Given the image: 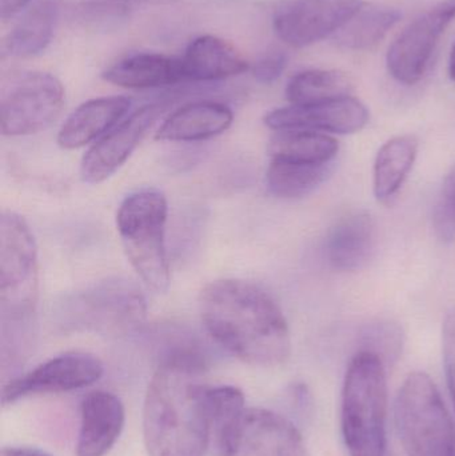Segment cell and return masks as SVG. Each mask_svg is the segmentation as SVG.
<instances>
[{
    "label": "cell",
    "mask_w": 455,
    "mask_h": 456,
    "mask_svg": "<svg viewBox=\"0 0 455 456\" xmlns=\"http://www.w3.org/2000/svg\"><path fill=\"white\" fill-rule=\"evenodd\" d=\"M184 82H214L238 77L250 69L242 53L226 40L203 35L190 42L181 56Z\"/></svg>",
    "instance_id": "obj_18"
},
{
    "label": "cell",
    "mask_w": 455,
    "mask_h": 456,
    "mask_svg": "<svg viewBox=\"0 0 455 456\" xmlns=\"http://www.w3.org/2000/svg\"><path fill=\"white\" fill-rule=\"evenodd\" d=\"M64 107L61 80L48 72L13 75L0 99V125L4 136H26L50 127Z\"/></svg>",
    "instance_id": "obj_8"
},
{
    "label": "cell",
    "mask_w": 455,
    "mask_h": 456,
    "mask_svg": "<svg viewBox=\"0 0 455 456\" xmlns=\"http://www.w3.org/2000/svg\"><path fill=\"white\" fill-rule=\"evenodd\" d=\"M358 343V350L374 354L381 358L387 367L400 359L405 345V332L395 322L378 319L361 329Z\"/></svg>",
    "instance_id": "obj_27"
},
{
    "label": "cell",
    "mask_w": 455,
    "mask_h": 456,
    "mask_svg": "<svg viewBox=\"0 0 455 456\" xmlns=\"http://www.w3.org/2000/svg\"><path fill=\"white\" fill-rule=\"evenodd\" d=\"M455 19V0H443L411 21L395 37L386 55L389 74L413 86L427 74L441 37Z\"/></svg>",
    "instance_id": "obj_10"
},
{
    "label": "cell",
    "mask_w": 455,
    "mask_h": 456,
    "mask_svg": "<svg viewBox=\"0 0 455 456\" xmlns=\"http://www.w3.org/2000/svg\"><path fill=\"white\" fill-rule=\"evenodd\" d=\"M288 67V55L282 51H270L253 67V75L258 82L270 85L280 79Z\"/></svg>",
    "instance_id": "obj_31"
},
{
    "label": "cell",
    "mask_w": 455,
    "mask_h": 456,
    "mask_svg": "<svg viewBox=\"0 0 455 456\" xmlns=\"http://www.w3.org/2000/svg\"><path fill=\"white\" fill-rule=\"evenodd\" d=\"M449 75H451V80L455 82V43L453 48H451V59H449Z\"/></svg>",
    "instance_id": "obj_34"
},
{
    "label": "cell",
    "mask_w": 455,
    "mask_h": 456,
    "mask_svg": "<svg viewBox=\"0 0 455 456\" xmlns=\"http://www.w3.org/2000/svg\"><path fill=\"white\" fill-rule=\"evenodd\" d=\"M334 163L305 165L272 159L266 173V184L274 197L298 200L318 189L333 173Z\"/></svg>",
    "instance_id": "obj_25"
},
{
    "label": "cell",
    "mask_w": 455,
    "mask_h": 456,
    "mask_svg": "<svg viewBox=\"0 0 455 456\" xmlns=\"http://www.w3.org/2000/svg\"><path fill=\"white\" fill-rule=\"evenodd\" d=\"M205 401L211 428L216 436L246 409L245 395L234 386H206Z\"/></svg>",
    "instance_id": "obj_28"
},
{
    "label": "cell",
    "mask_w": 455,
    "mask_h": 456,
    "mask_svg": "<svg viewBox=\"0 0 455 456\" xmlns=\"http://www.w3.org/2000/svg\"><path fill=\"white\" fill-rule=\"evenodd\" d=\"M370 119L368 107L354 96L314 104H290L272 110L264 125L277 131H314L328 135L360 133Z\"/></svg>",
    "instance_id": "obj_14"
},
{
    "label": "cell",
    "mask_w": 455,
    "mask_h": 456,
    "mask_svg": "<svg viewBox=\"0 0 455 456\" xmlns=\"http://www.w3.org/2000/svg\"><path fill=\"white\" fill-rule=\"evenodd\" d=\"M130 107L131 99L126 96H103L85 102L59 130V146L77 150L102 138L120 123Z\"/></svg>",
    "instance_id": "obj_17"
},
{
    "label": "cell",
    "mask_w": 455,
    "mask_h": 456,
    "mask_svg": "<svg viewBox=\"0 0 455 456\" xmlns=\"http://www.w3.org/2000/svg\"><path fill=\"white\" fill-rule=\"evenodd\" d=\"M168 205L159 190L144 189L128 195L117 214L123 248L147 289L157 294L170 286V263L166 249Z\"/></svg>",
    "instance_id": "obj_5"
},
{
    "label": "cell",
    "mask_w": 455,
    "mask_h": 456,
    "mask_svg": "<svg viewBox=\"0 0 455 456\" xmlns=\"http://www.w3.org/2000/svg\"><path fill=\"white\" fill-rule=\"evenodd\" d=\"M103 364L93 354L66 353L55 356L2 388L3 406L42 394L69 393L88 387L101 379Z\"/></svg>",
    "instance_id": "obj_12"
},
{
    "label": "cell",
    "mask_w": 455,
    "mask_h": 456,
    "mask_svg": "<svg viewBox=\"0 0 455 456\" xmlns=\"http://www.w3.org/2000/svg\"><path fill=\"white\" fill-rule=\"evenodd\" d=\"M199 311L211 338L245 363L275 367L290 356L288 321L277 302L256 284L213 281L200 294Z\"/></svg>",
    "instance_id": "obj_2"
},
{
    "label": "cell",
    "mask_w": 455,
    "mask_h": 456,
    "mask_svg": "<svg viewBox=\"0 0 455 456\" xmlns=\"http://www.w3.org/2000/svg\"><path fill=\"white\" fill-rule=\"evenodd\" d=\"M146 314V297L139 287L111 278L67 295L56 305L55 318L72 329L123 332L138 327Z\"/></svg>",
    "instance_id": "obj_7"
},
{
    "label": "cell",
    "mask_w": 455,
    "mask_h": 456,
    "mask_svg": "<svg viewBox=\"0 0 455 456\" xmlns=\"http://www.w3.org/2000/svg\"><path fill=\"white\" fill-rule=\"evenodd\" d=\"M401 12L382 4H365L334 35L347 50H370L400 21Z\"/></svg>",
    "instance_id": "obj_24"
},
{
    "label": "cell",
    "mask_w": 455,
    "mask_h": 456,
    "mask_svg": "<svg viewBox=\"0 0 455 456\" xmlns=\"http://www.w3.org/2000/svg\"><path fill=\"white\" fill-rule=\"evenodd\" d=\"M0 456H53L50 452H43L35 447H4L0 452Z\"/></svg>",
    "instance_id": "obj_33"
},
{
    "label": "cell",
    "mask_w": 455,
    "mask_h": 456,
    "mask_svg": "<svg viewBox=\"0 0 455 456\" xmlns=\"http://www.w3.org/2000/svg\"><path fill=\"white\" fill-rule=\"evenodd\" d=\"M272 159L305 165L334 163L339 143L334 136L314 131H277L270 141Z\"/></svg>",
    "instance_id": "obj_23"
},
{
    "label": "cell",
    "mask_w": 455,
    "mask_h": 456,
    "mask_svg": "<svg viewBox=\"0 0 455 456\" xmlns=\"http://www.w3.org/2000/svg\"><path fill=\"white\" fill-rule=\"evenodd\" d=\"M395 428L408 456H455L453 419L432 378L413 372L398 391Z\"/></svg>",
    "instance_id": "obj_6"
},
{
    "label": "cell",
    "mask_w": 455,
    "mask_h": 456,
    "mask_svg": "<svg viewBox=\"0 0 455 456\" xmlns=\"http://www.w3.org/2000/svg\"><path fill=\"white\" fill-rule=\"evenodd\" d=\"M165 110L163 103L146 104L102 136L83 158L80 165L83 182L99 184L114 175L127 162Z\"/></svg>",
    "instance_id": "obj_13"
},
{
    "label": "cell",
    "mask_w": 455,
    "mask_h": 456,
    "mask_svg": "<svg viewBox=\"0 0 455 456\" xmlns=\"http://www.w3.org/2000/svg\"><path fill=\"white\" fill-rule=\"evenodd\" d=\"M376 224L370 214L355 211L339 219L329 232L325 252L329 265L342 273L368 265L376 248Z\"/></svg>",
    "instance_id": "obj_16"
},
{
    "label": "cell",
    "mask_w": 455,
    "mask_h": 456,
    "mask_svg": "<svg viewBox=\"0 0 455 456\" xmlns=\"http://www.w3.org/2000/svg\"><path fill=\"white\" fill-rule=\"evenodd\" d=\"M419 142L414 135H400L387 141L377 152L373 167V192L382 205L397 197L413 170Z\"/></svg>",
    "instance_id": "obj_21"
},
{
    "label": "cell",
    "mask_w": 455,
    "mask_h": 456,
    "mask_svg": "<svg viewBox=\"0 0 455 456\" xmlns=\"http://www.w3.org/2000/svg\"><path fill=\"white\" fill-rule=\"evenodd\" d=\"M433 227L441 240L445 243L455 240V165L443 179L433 214Z\"/></svg>",
    "instance_id": "obj_29"
},
{
    "label": "cell",
    "mask_w": 455,
    "mask_h": 456,
    "mask_svg": "<svg viewBox=\"0 0 455 456\" xmlns=\"http://www.w3.org/2000/svg\"><path fill=\"white\" fill-rule=\"evenodd\" d=\"M58 8L51 0L32 5L10 32L3 37L2 58H34L42 53L53 40Z\"/></svg>",
    "instance_id": "obj_22"
},
{
    "label": "cell",
    "mask_w": 455,
    "mask_h": 456,
    "mask_svg": "<svg viewBox=\"0 0 455 456\" xmlns=\"http://www.w3.org/2000/svg\"><path fill=\"white\" fill-rule=\"evenodd\" d=\"M349 75L338 69H306L294 75L286 86L290 104H314L352 96Z\"/></svg>",
    "instance_id": "obj_26"
},
{
    "label": "cell",
    "mask_w": 455,
    "mask_h": 456,
    "mask_svg": "<svg viewBox=\"0 0 455 456\" xmlns=\"http://www.w3.org/2000/svg\"><path fill=\"white\" fill-rule=\"evenodd\" d=\"M125 406L114 394L93 391L80 406L77 456H104L114 447L125 426Z\"/></svg>",
    "instance_id": "obj_15"
},
{
    "label": "cell",
    "mask_w": 455,
    "mask_h": 456,
    "mask_svg": "<svg viewBox=\"0 0 455 456\" xmlns=\"http://www.w3.org/2000/svg\"><path fill=\"white\" fill-rule=\"evenodd\" d=\"M234 114L218 102H194L176 110L160 126L155 138L163 142H200L215 138L232 127Z\"/></svg>",
    "instance_id": "obj_20"
},
{
    "label": "cell",
    "mask_w": 455,
    "mask_h": 456,
    "mask_svg": "<svg viewBox=\"0 0 455 456\" xmlns=\"http://www.w3.org/2000/svg\"><path fill=\"white\" fill-rule=\"evenodd\" d=\"M29 2L31 0H0V18L3 21H7L24 10Z\"/></svg>",
    "instance_id": "obj_32"
},
{
    "label": "cell",
    "mask_w": 455,
    "mask_h": 456,
    "mask_svg": "<svg viewBox=\"0 0 455 456\" xmlns=\"http://www.w3.org/2000/svg\"><path fill=\"white\" fill-rule=\"evenodd\" d=\"M362 4V0H290L275 12L272 27L285 45L309 47L334 37Z\"/></svg>",
    "instance_id": "obj_11"
},
{
    "label": "cell",
    "mask_w": 455,
    "mask_h": 456,
    "mask_svg": "<svg viewBox=\"0 0 455 456\" xmlns=\"http://www.w3.org/2000/svg\"><path fill=\"white\" fill-rule=\"evenodd\" d=\"M206 359L191 347L163 358L147 388L143 438L149 456H205L213 428L206 409Z\"/></svg>",
    "instance_id": "obj_1"
},
{
    "label": "cell",
    "mask_w": 455,
    "mask_h": 456,
    "mask_svg": "<svg viewBox=\"0 0 455 456\" xmlns=\"http://www.w3.org/2000/svg\"><path fill=\"white\" fill-rule=\"evenodd\" d=\"M102 77L128 90H147L184 82L181 56L157 53L125 56L107 67Z\"/></svg>",
    "instance_id": "obj_19"
},
{
    "label": "cell",
    "mask_w": 455,
    "mask_h": 456,
    "mask_svg": "<svg viewBox=\"0 0 455 456\" xmlns=\"http://www.w3.org/2000/svg\"><path fill=\"white\" fill-rule=\"evenodd\" d=\"M443 356L446 383L455 409V305L446 313L443 319Z\"/></svg>",
    "instance_id": "obj_30"
},
{
    "label": "cell",
    "mask_w": 455,
    "mask_h": 456,
    "mask_svg": "<svg viewBox=\"0 0 455 456\" xmlns=\"http://www.w3.org/2000/svg\"><path fill=\"white\" fill-rule=\"evenodd\" d=\"M216 439L221 456H305L298 428L272 410H243Z\"/></svg>",
    "instance_id": "obj_9"
},
{
    "label": "cell",
    "mask_w": 455,
    "mask_h": 456,
    "mask_svg": "<svg viewBox=\"0 0 455 456\" xmlns=\"http://www.w3.org/2000/svg\"><path fill=\"white\" fill-rule=\"evenodd\" d=\"M381 358L358 350L342 388V436L350 456L386 454L387 374Z\"/></svg>",
    "instance_id": "obj_4"
},
{
    "label": "cell",
    "mask_w": 455,
    "mask_h": 456,
    "mask_svg": "<svg viewBox=\"0 0 455 456\" xmlns=\"http://www.w3.org/2000/svg\"><path fill=\"white\" fill-rule=\"evenodd\" d=\"M39 260L31 228L4 211L0 219V316L3 358L24 353L35 337ZM19 355V354H18Z\"/></svg>",
    "instance_id": "obj_3"
}]
</instances>
